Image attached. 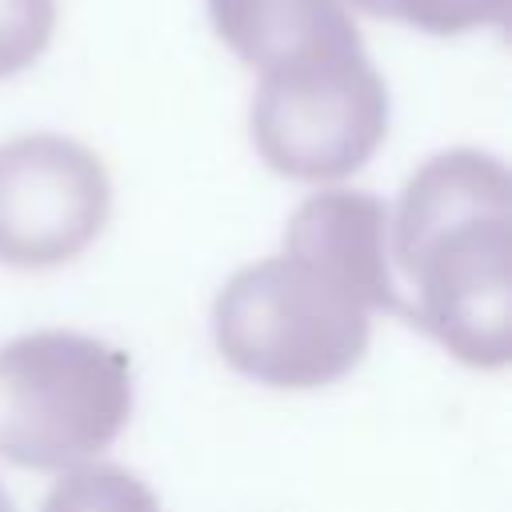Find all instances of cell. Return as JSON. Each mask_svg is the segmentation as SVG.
I'll list each match as a JSON object with an SVG mask.
<instances>
[{"instance_id":"obj_6","label":"cell","mask_w":512,"mask_h":512,"mask_svg":"<svg viewBox=\"0 0 512 512\" xmlns=\"http://www.w3.org/2000/svg\"><path fill=\"white\" fill-rule=\"evenodd\" d=\"M284 252L320 260L352 288H360L376 312L400 316V296L388 264V208L372 192L332 188L308 196L284 228Z\"/></svg>"},{"instance_id":"obj_7","label":"cell","mask_w":512,"mask_h":512,"mask_svg":"<svg viewBox=\"0 0 512 512\" xmlns=\"http://www.w3.org/2000/svg\"><path fill=\"white\" fill-rule=\"evenodd\" d=\"M208 16L216 36L256 72L324 48L360 44L340 0H208Z\"/></svg>"},{"instance_id":"obj_4","label":"cell","mask_w":512,"mask_h":512,"mask_svg":"<svg viewBox=\"0 0 512 512\" xmlns=\"http://www.w3.org/2000/svg\"><path fill=\"white\" fill-rule=\"evenodd\" d=\"M248 132L260 160L288 180H340L388 136V84L364 44L324 48L260 72Z\"/></svg>"},{"instance_id":"obj_9","label":"cell","mask_w":512,"mask_h":512,"mask_svg":"<svg viewBox=\"0 0 512 512\" xmlns=\"http://www.w3.org/2000/svg\"><path fill=\"white\" fill-rule=\"evenodd\" d=\"M56 32V0H0V80L32 68Z\"/></svg>"},{"instance_id":"obj_8","label":"cell","mask_w":512,"mask_h":512,"mask_svg":"<svg viewBox=\"0 0 512 512\" xmlns=\"http://www.w3.org/2000/svg\"><path fill=\"white\" fill-rule=\"evenodd\" d=\"M368 16L400 20L432 36H460L472 28H504L512 0H344Z\"/></svg>"},{"instance_id":"obj_5","label":"cell","mask_w":512,"mask_h":512,"mask_svg":"<svg viewBox=\"0 0 512 512\" xmlns=\"http://www.w3.org/2000/svg\"><path fill=\"white\" fill-rule=\"evenodd\" d=\"M108 212V172L80 140L32 132L0 144V264H68L104 232Z\"/></svg>"},{"instance_id":"obj_2","label":"cell","mask_w":512,"mask_h":512,"mask_svg":"<svg viewBox=\"0 0 512 512\" xmlns=\"http://www.w3.org/2000/svg\"><path fill=\"white\" fill-rule=\"evenodd\" d=\"M376 308L340 272L280 252L232 272L212 304V340L248 380L268 388H328L368 352Z\"/></svg>"},{"instance_id":"obj_1","label":"cell","mask_w":512,"mask_h":512,"mask_svg":"<svg viewBox=\"0 0 512 512\" xmlns=\"http://www.w3.org/2000/svg\"><path fill=\"white\" fill-rule=\"evenodd\" d=\"M400 316L468 368L512 360V180L480 148L428 156L388 212Z\"/></svg>"},{"instance_id":"obj_3","label":"cell","mask_w":512,"mask_h":512,"mask_svg":"<svg viewBox=\"0 0 512 512\" xmlns=\"http://www.w3.org/2000/svg\"><path fill=\"white\" fill-rule=\"evenodd\" d=\"M132 416V360L84 332L44 328L0 344V456L60 472L112 448Z\"/></svg>"}]
</instances>
